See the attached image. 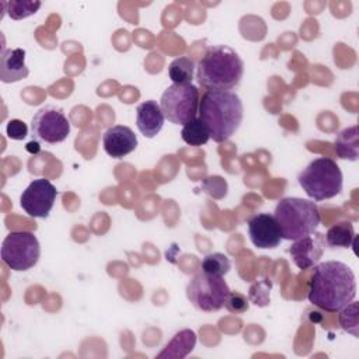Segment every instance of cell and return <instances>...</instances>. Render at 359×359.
<instances>
[{
	"instance_id": "obj_1",
	"label": "cell",
	"mask_w": 359,
	"mask_h": 359,
	"mask_svg": "<svg viewBox=\"0 0 359 359\" xmlns=\"http://www.w3.org/2000/svg\"><path fill=\"white\" fill-rule=\"evenodd\" d=\"M356 296L353 271L341 261L316 264L309 280L307 299L328 313H338Z\"/></svg>"
},
{
	"instance_id": "obj_2",
	"label": "cell",
	"mask_w": 359,
	"mask_h": 359,
	"mask_svg": "<svg viewBox=\"0 0 359 359\" xmlns=\"http://www.w3.org/2000/svg\"><path fill=\"white\" fill-rule=\"evenodd\" d=\"M198 112L210 139L222 143L229 140L240 128L244 108L240 97L231 90H206L199 98Z\"/></svg>"
},
{
	"instance_id": "obj_3",
	"label": "cell",
	"mask_w": 359,
	"mask_h": 359,
	"mask_svg": "<svg viewBox=\"0 0 359 359\" xmlns=\"http://www.w3.org/2000/svg\"><path fill=\"white\" fill-rule=\"evenodd\" d=\"M244 74V62L227 45L208 48L196 66V80L206 90H231Z\"/></svg>"
},
{
	"instance_id": "obj_4",
	"label": "cell",
	"mask_w": 359,
	"mask_h": 359,
	"mask_svg": "<svg viewBox=\"0 0 359 359\" xmlns=\"http://www.w3.org/2000/svg\"><path fill=\"white\" fill-rule=\"evenodd\" d=\"M273 217L283 240H299L316 231L321 222L320 209L314 201L303 198H283L278 202Z\"/></svg>"
},
{
	"instance_id": "obj_5",
	"label": "cell",
	"mask_w": 359,
	"mask_h": 359,
	"mask_svg": "<svg viewBox=\"0 0 359 359\" xmlns=\"http://www.w3.org/2000/svg\"><path fill=\"white\" fill-rule=\"evenodd\" d=\"M342 171L330 157L314 158L297 177L299 185L313 201L331 199L342 191Z\"/></svg>"
},
{
	"instance_id": "obj_6",
	"label": "cell",
	"mask_w": 359,
	"mask_h": 359,
	"mask_svg": "<svg viewBox=\"0 0 359 359\" xmlns=\"http://www.w3.org/2000/svg\"><path fill=\"white\" fill-rule=\"evenodd\" d=\"M160 108L165 119L175 125H185L196 118L199 90L191 84H171L160 98Z\"/></svg>"
},
{
	"instance_id": "obj_7",
	"label": "cell",
	"mask_w": 359,
	"mask_h": 359,
	"mask_svg": "<svg viewBox=\"0 0 359 359\" xmlns=\"http://www.w3.org/2000/svg\"><path fill=\"white\" fill-rule=\"evenodd\" d=\"M230 292L223 276L209 275L203 271L198 272L187 285V297L196 310L212 313L224 306Z\"/></svg>"
},
{
	"instance_id": "obj_8",
	"label": "cell",
	"mask_w": 359,
	"mask_h": 359,
	"mask_svg": "<svg viewBox=\"0 0 359 359\" xmlns=\"http://www.w3.org/2000/svg\"><path fill=\"white\" fill-rule=\"evenodd\" d=\"M41 247L31 231H11L1 243V261L13 271H28L36 265Z\"/></svg>"
},
{
	"instance_id": "obj_9",
	"label": "cell",
	"mask_w": 359,
	"mask_h": 359,
	"mask_svg": "<svg viewBox=\"0 0 359 359\" xmlns=\"http://www.w3.org/2000/svg\"><path fill=\"white\" fill-rule=\"evenodd\" d=\"M70 133V122L63 109L55 105H46L38 109L31 121V136L36 142L56 144Z\"/></svg>"
},
{
	"instance_id": "obj_10",
	"label": "cell",
	"mask_w": 359,
	"mask_h": 359,
	"mask_svg": "<svg viewBox=\"0 0 359 359\" xmlns=\"http://www.w3.org/2000/svg\"><path fill=\"white\" fill-rule=\"evenodd\" d=\"M56 196V187L46 178H38L22 191L20 205L28 216L45 219L49 216Z\"/></svg>"
},
{
	"instance_id": "obj_11",
	"label": "cell",
	"mask_w": 359,
	"mask_h": 359,
	"mask_svg": "<svg viewBox=\"0 0 359 359\" xmlns=\"http://www.w3.org/2000/svg\"><path fill=\"white\" fill-rule=\"evenodd\" d=\"M325 245L324 234L314 231L306 237L294 240L289 247V254L299 269H309L320 261Z\"/></svg>"
},
{
	"instance_id": "obj_12",
	"label": "cell",
	"mask_w": 359,
	"mask_h": 359,
	"mask_svg": "<svg viewBox=\"0 0 359 359\" xmlns=\"http://www.w3.org/2000/svg\"><path fill=\"white\" fill-rule=\"evenodd\" d=\"M248 236L258 248H275L282 240L278 223L269 213H258L248 220Z\"/></svg>"
},
{
	"instance_id": "obj_13",
	"label": "cell",
	"mask_w": 359,
	"mask_h": 359,
	"mask_svg": "<svg viewBox=\"0 0 359 359\" xmlns=\"http://www.w3.org/2000/svg\"><path fill=\"white\" fill-rule=\"evenodd\" d=\"M102 146L109 157L122 158L137 147V137L129 126L115 125L102 135Z\"/></svg>"
},
{
	"instance_id": "obj_14",
	"label": "cell",
	"mask_w": 359,
	"mask_h": 359,
	"mask_svg": "<svg viewBox=\"0 0 359 359\" xmlns=\"http://www.w3.org/2000/svg\"><path fill=\"white\" fill-rule=\"evenodd\" d=\"M29 70L25 65V50L21 48L3 49L0 56V80L15 83L25 79Z\"/></svg>"
},
{
	"instance_id": "obj_15",
	"label": "cell",
	"mask_w": 359,
	"mask_h": 359,
	"mask_svg": "<svg viewBox=\"0 0 359 359\" xmlns=\"http://www.w3.org/2000/svg\"><path fill=\"white\" fill-rule=\"evenodd\" d=\"M164 115L154 100L144 101L136 108V126L144 137H154L163 129Z\"/></svg>"
},
{
	"instance_id": "obj_16",
	"label": "cell",
	"mask_w": 359,
	"mask_h": 359,
	"mask_svg": "<svg viewBox=\"0 0 359 359\" xmlns=\"http://www.w3.org/2000/svg\"><path fill=\"white\" fill-rule=\"evenodd\" d=\"M195 344L196 334L192 330H181L172 337V339L156 358H185L195 348Z\"/></svg>"
},
{
	"instance_id": "obj_17",
	"label": "cell",
	"mask_w": 359,
	"mask_h": 359,
	"mask_svg": "<svg viewBox=\"0 0 359 359\" xmlns=\"http://www.w3.org/2000/svg\"><path fill=\"white\" fill-rule=\"evenodd\" d=\"M335 153L342 160H351L356 161L359 156V135H358V126H349L344 130H341L334 142Z\"/></svg>"
},
{
	"instance_id": "obj_18",
	"label": "cell",
	"mask_w": 359,
	"mask_h": 359,
	"mask_svg": "<svg viewBox=\"0 0 359 359\" xmlns=\"http://www.w3.org/2000/svg\"><path fill=\"white\" fill-rule=\"evenodd\" d=\"M325 244L331 248H348L355 244V230L353 224L348 220L339 222L331 226L327 231Z\"/></svg>"
},
{
	"instance_id": "obj_19",
	"label": "cell",
	"mask_w": 359,
	"mask_h": 359,
	"mask_svg": "<svg viewBox=\"0 0 359 359\" xmlns=\"http://www.w3.org/2000/svg\"><path fill=\"white\" fill-rule=\"evenodd\" d=\"M195 73V63L187 56L174 59L168 66V76L172 84H191Z\"/></svg>"
},
{
	"instance_id": "obj_20",
	"label": "cell",
	"mask_w": 359,
	"mask_h": 359,
	"mask_svg": "<svg viewBox=\"0 0 359 359\" xmlns=\"http://www.w3.org/2000/svg\"><path fill=\"white\" fill-rule=\"evenodd\" d=\"M181 137L189 146H202L210 139V135L202 119L195 118L182 126Z\"/></svg>"
},
{
	"instance_id": "obj_21",
	"label": "cell",
	"mask_w": 359,
	"mask_h": 359,
	"mask_svg": "<svg viewBox=\"0 0 359 359\" xmlns=\"http://www.w3.org/2000/svg\"><path fill=\"white\" fill-rule=\"evenodd\" d=\"M231 268V262L227 255L222 252H210L203 257L201 269L209 275L215 276H223L226 275Z\"/></svg>"
},
{
	"instance_id": "obj_22",
	"label": "cell",
	"mask_w": 359,
	"mask_h": 359,
	"mask_svg": "<svg viewBox=\"0 0 359 359\" xmlns=\"http://www.w3.org/2000/svg\"><path fill=\"white\" fill-rule=\"evenodd\" d=\"M3 4L6 7V13L13 20H22L29 15H34L41 7V1L32 0H11Z\"/></svg>"
},
{
	"instance_id": "obj_23",
	"label": "cell",
	"mask_w": 359,
	"mask_h": 359,
	"mask_svg": "<svg viewBox=\"0 0 359 359\" xmlns=\"http://www.w3.org/2000/svg\"><path fill=\"white\" fill-rule=\"evenodd\" d=\"M272 282L269 278H262L254 282L248 290V300L258 307H265L271 302Z\"/></svg>"
},
{
	"instance_id": "obj_24",
	"label": "cell",
	"mask_w": 359,
	"mask_h": 359,
	"mask_svg": "<svg viewBox=\"0 0 359 359\" xmlns=\"http://www.w3.org/2000/svg\"><path fill=\"white\" fill-rule=\"evenodd\" d=\"M339 324L341 327L352 334L353 337H358V303L351 302L344 309L339 310Z\"/></svg>"
},
{
	"instance_id": "obj_25",
	"label": "cell",
	"mask_w": 359,
	"mask_h": 359,
	"mask_svg": "<svg viewBox=\"0 0 359 359\" xmlns=\"http://www.w3.org/2000/svg\"><path fill=\"white\" fill-rule=\"evenodd\" d=\"M224 307L233 314H243L248 310L250 300L240 292H229L224 302Z\"/></svg>"
},
{
	"instance_id": "obj_26",
	"label": "cell",
	"mask_w": 359,
	"mask_h": 359,
	"mask_svg": "<svg viewBox=\"0 0 359 359\" xmlns=\"http://www.w3.org/2000/svg\"><path fill=\"white\" fill-rule=\"evenodd\" d=\"M6 132H7V136H8L10 139L22 140V139L28 135V128H27V125H25L22 121H20V119H11V121H8V123H7Z\"/></svg>"
},
{
	"instance_id": "obj_27",
	"label": "cell",
	"mask_w": 359,
	"mask_h": 359,
	"mask_svg": "<svg viewBox=\"0 0 359 359\" xmlns=\"http://www.w3.org/2000/svg\"><path fill=\"white\" fill-rule=\"evenodd\" d=\"M27 150H29L31 153H36L39 150V143L38 142H29L27 144Z\"/></svg>"
}]
</instances>
